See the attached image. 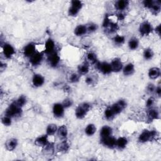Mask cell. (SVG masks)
<instances>
[{"label": "cell", "mask_w": 161, "mask_h": 161, "mask_svg": "<svg viewBox=\"0 0 161 161\" xmlns=\"http://www.w3.org/2000/svg\"><path fill=\"white\" fill-rule=\"evenodd\" d=\"M21 112V107L18 105L16 102H14L12 104H11L6 110V115L12 118L15 116L20 115Z\"/></svg>", "instance_id": "1"}, {"label": "cell", "mask_w": 161, "mask_h": 161, "mask_svg": "<svg viewBox=\"0 0 161 161\" xmlns=\"http://www.w3.org/2000/svg\"><path fill=\"white\" fill-rule=\"evenodd\" d=\"M90 109V105L87 103H83L79 105L76 110V116L78 119H82L86 116L88 111Z\"/></svg>", "instance_id": "2"}, {"label": "cell", "mask_w": 161, "mask_h": 161, "mask_svg": "<svg viewBox=\"0 0 161 161\" xmlns=\"http://www.w3.org/2000/svg\"><path fill=\"white\" fill-rule=\"evenodd\" d=\"M156 135V132L155 131H149L146 130L143 132L139 136L138 140L142 143H144L152 140Z\"/></svg>", "instance_id": "3"}, {"label": "cell", "mask_w": 161, "mask_h": 161, "mask_svg": "<svg viewBox=\"0 0 161 161\" xmlns=\"http://www.w3.org/2000/svg\"><path fill=\"white\" fill-rule=\"evenodd\" d=\"M126 106L127 103L125 102V101H124V100H120L119 102L114 103V104L111 106L110 108L113 111L114 115H115V114H118L121 113V111L126 107Z\"/></svg>", "instance_id": "4"}, {"label": "cell", "mask_w": 161, "mask_h": 161, "mask_svg": "<svg viewBox=\"0 0 161 161\" xmlns=\"http://www.w3.org/2000/svg\"><path fill=\"white\" fill-rule=\"evenodd\" d=\"M98 69L104 74H108L112 71L111 64L107 62H98L96 64Z\"/></svg>", "instance_id": "5"}, {"label": "cell", "mask_w": 161, "mask_h": 161, "mask_svg": "<svg viewBox=\"0 0 161 161\" xmlns=\"http://www.w3.org/2000/svg\"><path fill=\"white\" fill-rule=\"evenodd\" d=\"M60 61V57L59 55L57 54L56 52H53L51 54L49 55L48 57V62H49V64L52 67H55L57 65Z\"/></svg>", "instance_id": "6"}, {"label": "cell", "mask_w": 161, "mask_h": 161, "mask_svg": "<svg viewBox=\"0 0 161 161\" xmlns=\"http://www.w3.org/2000/svg\"><path fill=\"white\" fill-rule=\"evenodd\" d=\"M140 34L143 35H147L151 33L152 31V27L151 25L148 22L142 23L139 28Z\"/></svg>", "instance_id": "7"}, {"label": "cell", "mask_w": 161, "mask_h": 161, "mask_svg": "<svg viewBox=\"0 0 161 161\" xmlns=\"http://www.w3.org/2000/svg\"><path fill=\"white\" fill-rule=\"evenodd\" d=\"M116 140L114 137H109L101 138V143L106 147H108L109 148H113L116 146Z\"/></svg>", "instance_id": "8"}, {"label": "cell", "mask_w": 161, "mask_h": 161, "mask_svg": "<svg viewBox=\"0 0 161 161\" xmlns=\"http://www.w3.org/2000/svg\"><path fill=\"white\" fill-rule=\"evenodd\" d=\"M53 113L56 117H62L64 113V107L62 104L56 103L53 107Z\"/></svg>", "instance_id": "9"}, {"label": "cell", "mask_w": 161, "mask_h": 161, "mask_svg": "<svg viewBox=\"0 0 161 161\" xmlns=\"http://www.w3.org/2000/svg\"><path fill=\"white\" fill-rule=\"evenodd\" d=\"M42 58L43 55L41 53L35 52L33 55L30 57V62L33 66H37L41 62Z\"/></svg>", "instance_id": "10"}, {"label": "cell", "mask_w": 161, "mask_h": 161, "mask_svg": "<svg viewBox=\"0 0 161 161\" xmlns=\"http://www.w3.org/2000/svg\"><path fill=\"white\" fill-rule=\"evenodd\" d=\"M111 66H112V69L113 71H114V72H119V71L122 69L123 64L122 62H121L120 59L116 58L113 60L112 64H111Z\"/></svg>", "instance_id": "11"}, {"label": "cell", "mask_w": 161, "mask_h": 161, "mask_svg": "<svg viewBox=\"0 0 161 161\" xmlns=\"http://www.w3.org/2000/svg\"><path fill=\"white\" fill-rule=\"evenodd\" d=\"M3 50V53L6 58H10L15 53V49L10 44H5Z\"/></svg>", "instance_id": "12"}, {"label": "cell", "mask_w": 161, "mask_h": 161, "mask_svg": "<svg viewBox=\"0 0 161 161\" xmlns=\"http://www.w3.org/2000/svg\"><path fill=\"white\" fill-rule=\"evenodd\" d=\"M24 55L26 57H32L35 53V47L33 44H28L24 49Z\"/></svg>", "instance_id": "13"}, {"label": "cell", "mask_w": 161, "mask_h": 161, "mask_svg": "<svg viewBox=\"0 0 161 161\" xmlns=\"http://www.w3.org/2000/svg\"><path fill=\"white\" fill-rule=\"evenodd\" d=\"M45 48V52L49 55L54 52L55 44L52 39H49V40L46 42Z\"/></svg>", "instance_id": "14"}, {"label": "cell", "mask_w": 161, "mask_h": 161, "mask_svg": "<svg viewBox=\"0 0 161 161\" xmlns=\"http://www.w3.org/2000/svg\"><path fill=\"white\" fill-rule=\"evenodd\" d=\"M33 84L36 87L41 86L44 83V78L40 74H35L33 77L32 79Z\"/></svg>", "instance_id": "15"}, {"label": "cell", "mask_w": 161, "mask_h": 161, "mask_svg": "<svg viewBox=\"0 0 161 161\" xmlns=\"http://www.w3.org/2000/svg\"><path fill=\"white\" fill-rule=\"evenodd\" d=\"M17 145V140L15 138H11L6 141L5 144V147L6 149L9 151H13L16 148Z\"/></svg>", "instance_id": "16"}, {"label": "cell", "mask_w": 161, "mask_h": 161, "mask_svg": "<svg viewBox=\"0 0 161 161\" xmlns=\"http://www.w3.org/2000/svg\"><path fill=\"white\" fill-rule=\"evenodd\" d=\"M35 144L38 147H45L48 144V139L46 135H42L38 137L35 141Z\"/></svg>", "instance_id": "17"}, {"label": "cell", "mask_w": 161, "mask_h": 161, "mask_svg": "<svg viewBox=\"0 0 161 161\" xmlns=\"http://www.w3.org/2000/svg\"><path fill=\"white\" fill-rule=\"evenodd\" d=\"M160 74V70L158 67H152L149 71V76L152 79L159 77Z\"/></svg>", "instance_id": "18"}, {"label": "cell", "mask_w": 161, "mask_h": 161, "mask_svg": "<svg viewBox=\"0 0 161 161\" xmlns=\"http://www.w3.org/2000/svg\"><path fill=\"white\" fill-rule=\"evenodd\" d=\"M112 134V128L108 126H104L100 132V135L101 138H105L111 136Z\"/></svg>", "instance_id": "19"}, {"label": "cell", "mask_w": 161, "mask_h": 161, "mask_svg": "<svg viewBox=\"0 0 161 161\" xmlns=\"http://www.w3.org/2000/svg\"><path fill=\"white\" fill-rule=\"evenodd\" d=\"M57 134H58V136L60 138L65 139L67 137L68 134L67 127L65 125H62V126L60 127L59 129L57 130Z\"/></svg>", "instance_id": "20"}, {"label": "cell", "mask_w": 161, "mask_h": 161, "mask_svg": "<svg viewBox=\"0 0 161 161\" xmlns=\"http://www.w3.org/2000/svg\"><path fill=\"white\" fill-rule=\"evenodd\" d=\"M88 32L86 26L84 25H79L77 26L74 30V34H76L77 36H82V35H84Z\"/></svg>", "instance_id": "21"}, {"label": "cell", "mask_w": 161, "mask_h": 161, "mask_svg": "<svg viewBox=\"0 0 161 161\" xmlns=\"http://www.w3.org/2000/svg\"><path fill=\"white\" fill-rule=\"evenodd\" d=\"M69 149V145L66 141H63L60 142L59 144L57 145V149L60 152H66Z\"/></svg>", "instance_id": "22"}, {"label": "cell", "mask_w": 161, "mask_h": 161, "mask_svg": "<svg viewBox=\"0 0 161 161\" xmlns=\"http://www.w3.org/2000/svg\"><path fill=\"white\" fill-rule=\"evenodd\" d=\"M127 139L125 137H120L117 139L116 142V146H117L120 149H124L127 145Z\"/></svg>", "instance_id": "23"}, {"label": "cell", "mask_w": 161, "mask_h": 161, "mask_svg": "<svg viewBox=\"0 0 161 161\" xmlns=\"http://www.w3.org/2000/svg\"><path fill=\"white\" fill-rule=\"evenodd\" d=\"M123 74L125 76H129L134 73V66L133 64L130 63L128 64L126 66L123 68Z\"/></svg>", "instance_id": "24"}, {"label": "cell", "mask_w": 161, "mask_h": 161, "mask_svg": "<svg viewBox=\"0 0 161 161\" xmlns=\"http://www.w3.org/2000/svg\"><path fill=\"white\" fill-rule=\"evenodd\" d=\"M148 114V118L149 120H153L157 119L159 117V112L156 109L151 108L149 110V112L147 113Z\"/></svg>", "instance_id": "25"}, {"label": "cell", "mask_w": 161, "mask_h": 161, "mask_svg": "<svg viewBox=\"0 0 161 161\" xmlns=\"http://www.w3.org/2000/svg\"><path fill=\"white\" fill-rule=\"evenodd\" d=\"M78 71L81 74H86L89 72V66L88 63H83L79 66L78 67Z\"/></svg>", "instance_id": "26"}, {"label": "cell", "mask_w": 161, "mask_h": 161, "mask_svg": "<svg viewBox=\"0 0 161 161\" xmlns=\"http://www.w3.org/2000/svg\"><path fill=\"white\" fill-rule=\"evenodd\" d=\"M128 5V1H125V0H120V1H118L116 3L115 6L118 10H123L127 8Z\"/></svg>", "instance_id": "27"}, {"label": "cell", "mask_w": 161, "mask_h": 161, "mask_svg": "<svg viewBox=\"0 0 161 161\" xmlns=\"http://www.w3.org/2000/svg\"><path fill=\"white\" fill-rule=\"evenodd\" d=\"M96 128L93 124H89L85 129V133L88 136H91L94 135L96 132Z\"/></svg>", "instance_id": "28"}, {"label": "cell", "mask_w": 161, "mask_h": 161, "mask_svg": "<svg viewBox=\"0 0 161 161\" xmlns=\"http://www.w3.org/2000/svg\"><path fill=\"white\" fill-rule=\"evenodd\" d=\"M57 131V125L55 124H50L47 128V134L49 135H52Z\"/></svg>", "instance_id": "29"}, {"label": "cell", "mask_w": 161, "mask_h": 161, "mask_svg": "<svg viewBox=\"0 0 161 161\" xmlns=\"http://www.w3.org/2000/svg\"><path fill=\"white\" fill-rule=\"evenodd\" d=\"M128 47L132 50L137 49L138 47V41L137 39L132 38L128 42Z\"/></svg>", "instance_id": "30"}, {"label": "cell", "mask_w": 161, "mask_h": 161, "mask_svg": "<svg viewBox=\"0 0 161 161\" xmlns=\"http://www.w3.org/2000/svg\"><path fill=\"white\" fill-rule=\"evenodd\" d=\"M152 12L157 14L158 13L160 12V3L159 1H153V4L152 5V6L151 7V8Z\"/></svg>", "instance_id": "31"}, {"label": "cell", "mask_w": 161, "mask_h": 161, "mask_svg": "<svg viewBox=\"0 0 161 161\" xmlns=\"http://www.w3.org/2000/svg\"><path fill=\"white\" fill-rule=\"evenodd\" d=\"M153 56V53L151 49H147L145 50L144 52V57L145 59L147 60L151 59L152 58Z\"/></svg>", "instance_id": "32"}, {"label": "cell", "mask_w": 161, "mask_h": 161, "mask_svg": "<svg viewBox=\"0 0 161 161\" xmlns=\"http://www.w3.org/2000/svg\"><path fill=\"white\" fill-rule=\"evenodd\" d=\"M44 152L45 153V154L48 155H51L53 152V145L52 144H47V145H46L45 147Z\"/></svg>", "instance_id": "33"}, {"label": "cell", "mask_w": 161, "mask_h": 161, "mask_svg": "<svg viewBox=\"0 0 161 161\" xmlns=\"http://www.w3.org/2000/svg\"><path fill=\"white\" fill-rule=\"evenodd\" d=\"M88 60L89 62L92 64H96L97 62V58H96V55L92 52H89L87 55Z\"/></svg>", "instance_id": "34"}, {"label": "cell", "mask_w": 161, "mask_h": 161, "mask_svg": "<svg viewBox=\"0 0 161 161\" xmlns=\"http://www.w3.org/2000/svg\"><path fill=\"white\" fill-rule=\"evenodd\" d=\"M105 117H106V119H108V120L112 119L114 117V113L113 112V111L112 110V109H111L110 107V108H107V109L105 110Z\"/></svg>", "instance_id": "35"}, {"label": "cell", "mask_w": 161, "mask_h": 161, "mask_svg": "<svg viewBox=\"0 0 161 161\" xmlns=\"http://www.w3.org/2000/svg\"><path fill=\"white\" fill-rule=\"evenodd\" d=\"M15 102L21 108L26 103V98L24 96H21Z\"/></svg>", "instance_id": "36"}, {"label": "cell", "mask_w": 161, "mask_h": 161, "mask_svg": "<svg viewBox=\"0 0 161 161\" xmlns=\"http://www.w3.org/2000/svg\"><path fill=\"white\" fill-rule=\"evenodd\" d=\"M114 42L116 44H122L125 42V38L124 37L121 36V35H117V36L114 37Z\"/></svg>", "instance_id": "37"}, {"label": "cell", "mask_w": 161, "mask_h": 161, "mask_svg": "<svg viewBox=\"0 0 161 161\" xmlns=\"http://www.w3.org/2000/svg\"><path fill=\"white\" fill-rule=\"evenodd\" d=\"M2 123L4 124L6 126H10L12 123V119H11V117L8 116H5L2 119Z\"/></svg>", "instance_id": "38"}, {"label": "cell", "mask_w": 161, "mask_h": 161, "mask_svg": "<svg viewBox=\"0 0 161 161\" xmlns=\"http://www.w3.org/2000/svg\"><path fill=\"white\" fill-rule=\"evenodd\" d=\"M79 11V9L75 8V7L71 6L69 10V15L70 16H76L78 13Z\"/></svg>", "instance_id": "39"}, {"label": "cell", "mask_w": 161, "mask_h": 161, "mask_svg": "<svg viewBox=\"0 0 161 161\" xmlns=\"http://www.w3.org/2000/svg\"><path fill=\"white\" fill-rule=\"evenodd\" d=\"M71 6L75 7L79 10H80L82 8V3L80 1H73L71 2Z\"/></svg>", "instance_id": "40"}, {"label": "cell", "mask_w": 161, "mask_h": 161, "mask_svg": "<svg viewBox=\"0 0 161 161\" xmlns=\"http://www.w3.org/2000/svg\"><path fill=\"white\" fill-rule=\"evenodd\" d=\"M86 28H87V30L88 32H93L97 30V25L94 23H91L89 24L88 27H86Z\"/></svg>", "instance_id": "41"}, {"label": "cell", "mask_w": 161, "mask_h": 161, "mask_svg": "<svg viewBox=\"0 0 161 161\" xmlns=\"http://www.w3.org/2000/svg\"><path fill=\"white\" fill-rule=\"evenodd\" d=\"M79 79V76L77 74H73L70 77V81L71 83H76Z\"/></svg>", "instance_id": "42"}, {"label": "cell", "mask_w": 161, "mask_h": 161, "mask_svg": "<svg viewBox=\"0 0 161 161\" xmlns=\"http://www.w3.org/2000/svg\"><path fill=\"white\" fill-rule=\"evenodd\" d=\"M72 105H73V101L72 100L70 99H66L62 103V105L64 106V108H69V107L71 106Z\"/></svg>", "instance_id": "43"}, {"label": "cell", "mask_w": 161, "mask_h": 161, "mask_svg": "<svg viewBox=\"0 0 161 161\" xmlns=\"http://www.w3.org/2000/svg\"><path fill=\"white\" fill-rule=\"evenodd\" d=\"M143 3H144V5L147 8H151V7L153 4V1H151V0H147V1H144L143 2Z\"/></svg>", "instance_id": "44"}, {"label": "cell", "mask_w": 161, "mask_h": 161, "mask_svg": "<svg viewBox=\"0 0 161 161\" xmlns=\"http://www.w3.org/2000/svg\"><path fill=\"white\" fill-rule=\"evenodd\" d=\"M153 103H154V99L153 98H150L147 101L146 105L147 107H151L153 105Z\"/></svg>", "instance_id": "45"}, {"label": "cell", "mask_w": 161, "mask_h": 161, "mask_svg": "<svg viewBox=\"0 0 161 161\" xmlns=\"http://www.w3.org/2000/svg\"><path fill=\"white\" fill-rule=\"evenodd\" d=\"M155 89H156V88L154 86V85L152 84H150L149 86H148V87H147V90L149 92H153V91H155Z\"/></svg>", "instance_id": "46"}, {"label": "cell", "mask_w": 161, "mask_h": 161, "mask_svg": "<svg viewBox=\"0 0 161 161\" xmlns=\"http://www.w3.org/2000/svg\"><path fill=\"white\" fill-rule=\"evenodd\" d=\"M86 82L88 84H92V83H93V79H92L91 77H87V78L86 79Z\"/></svg>", "instance_id": "47"}, {"label": "cell", "mask_w": 161, "mask_h": 161, "mask_svg": "<svg viewBox=\"0 0 161 161\" xmlns=\"http://www.w3.org/2000/svg\"><path fill=\"white\" fill-rule=\"evenodd\" d=\"M156 94L158 95L159 96H160V93H161V89H160V86H158L157 87L156 89Z\"/></svg>", "instance_id": "48"}, {"label": "cell", "mask_w": 161, "mask_h": 161, "mask_svg": "<svg viewBox=\"0 0 161 161\" xmlns=\"http://www.w3.org/2000/svg\"><path fill=\"white\" fill-rule=\"evenodd\" d=\"M118 18H119V20H121L124 19L125 16H124L123 14H122V13H119V14H118Z\"/></svg>", "instance_id": "49"}, {"label": "cell", "mask_w": 161, "mask_h": 161, "mask_svg": "<svg viewBox=\"0 0 161 161\" xmlns=\"http://www.w3.org/2000/svg\"><path fill=\"white\" fill-rule=\"evenodd\" d=\"M156 33H157V34H158V35H160V25L156 27Z\"/></svg>", "instance_id": "50"}]
</instances>
